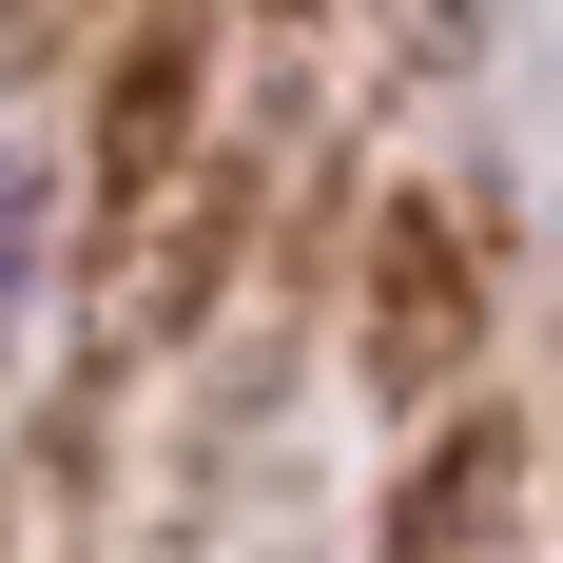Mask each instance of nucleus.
<instances>
[{
    "mask_svg": "<svg viewBox=\"0 0 563 563\" xmlns=\"http://www.w3.org/2000/svg\"><path fill=\"white\" fill-rule=\"evenodd\" d=\"M0 273H20V175H0Z\"/></svg>",
    "mask_w": 563,
    "mask_h": 563,
    "instance_id": "f257e3e1",
    "label": "nucleus"
}]
</instances>
